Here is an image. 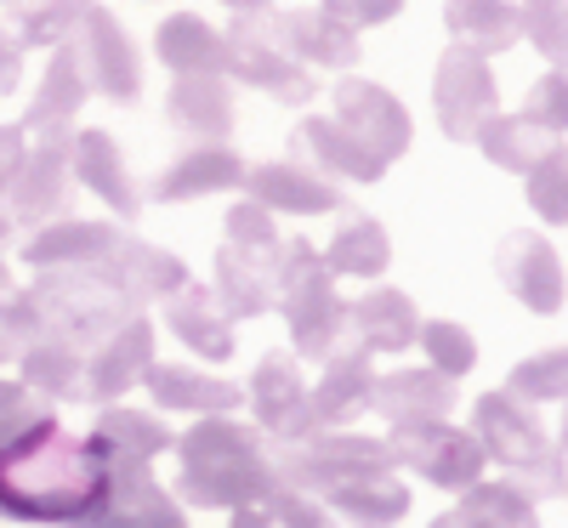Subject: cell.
I'll return each mask as SVG.
<instances>
[{"label": "cell", "mask_w": 568, "mask_h": 528, "mask_svg": "<svg viewBox=\"0 0 568 528\" xmlns=\"http://www.w3.org/2000/svg\"><path fill=\"white\" fill-rule=\"evenodd\" d=\"M329 120H336L364 154H375L382 165L404 160L409 154V109L393 98L387 85H375V80H342L336 85V98H329Z\"/></svg>", "instance_id": "9c48e42d"}, {"label": "cell", "mask_w": 568, "mask_h": 528, "mask_svg": "<svg viewBox=\"0 0 568 528\" xmlns=\"http://www.w3.org/2000/svg\"><path fill=\"white\" fill-rule=\"evenodd\" d=\"M69 149H74V125H34L29 160H23L12 194H7L12 222H58L69 211V194H74Z\"/></svg>", "instance_id": "ba28073f"}, {"label": "cell", "mask_w": 568, "mask_h": 528, "mask_svg": "<svg viewBox=\"0 0 568 528\" xmlns=\"http://www.w3.org/2000/svg\"><path fill=\"white\" fill-rule=\"evenodd\" d=\"M369 387H375V369H369V353H364V347L329 358V364H324V380H318V387H307L313 426H318V431H336V426H347L353 415H364V409H369Z\"/></svg>", "instance_id": "4316f807"}, {"label": "cell", "mask_w": 568, "mask_h": 528, "mask_svg": "<svg viewBox=\"0 0 568 528\" xmlns=\"http://www.w3.org/2000/svg\"><path fill=\"white\" fill-rule=\"evenodd\" d=\"M245 187V160L227 149V142H194L187 154H176L149 194L160 205H182V200H211V194H233Z\"/></svg>", "instance_id": "e0dca14e"}, {"label": "cell", "mask_w": 568, "mask_h": 528, "mask_svg": "<svg viewBox=\"0 0 568 528\" xmlns=\"http://www.w3.org/2000/svg\"><path fill=\"white\" fill-rule=\"evenodd\" d=\"M506 393L529 398V404H562L568 398V347H546L511 369Z\"/></svg>", "instance_id": "ab89813d"}, {"label": "cell", "mask_w": 568, "mask_h": 528, "mask_svg": "<svg viewBox=\"0 0 568 528\" xmlns=\"http://www.w3.org/2000/svg\"><path fill=\"white\" fill-rule=\"evenodd\" d=\"M23 160H29V131L23 125H0V200L12 194Z\"/></svg>", "instance_id": "f6af8a7d"}, {"label": "cell", "mask_w": 568, "mask_h": 528, "mask_svg": "<svg viewBox=\"0 0 568 528\" xmlns=\"http://www.w3.org/2000/svg\"><path fill=\"white\" fill-rule=\"evenodd\" d=\"M387 262H393L387 227L375 222L369 211H347V222L336 227V238H329V251H324V267L347 273V278H382Z\"/></svg>", "instance_id": "e575fe53"}, {"label": "cell", "mask_w": 568, "mask_h": 528, "mask_svg": "<svg viewBox=\"0 0 568 528\" xmlns=\"http://www.w3.org/2000/svg\"><path fill=\"white\" fill-rule=\"evenodd\" d=\"M324 506L353 528H393L409 517V489L398 484V471H375V477H353V484L329 489Z\"/></svg>", "instance_id": "f546056e"}, {"label": "cell", "mask_w": 568, "mask_h": 528, "mask_svg": "<svg viewBox=\"0 0 568 528\" xmlns=\"http://www.w3.org/2000/svg\"><path fill=\"white\" fill-rule=\"evenodd\" d=\"M557 142H562V136H551L546 125H535V120H524V114H489L484 131H478L484 160L500 165V171H517V176H529V171L557 149Z\"/></svg>", "instance_id": "836d02e7"}, {"label": "cell", "mask_w": 568, "mask_h": 528, "mask_svg": "<svg viewBox=\"0 0 568 528\" xmlns=\"http://www.w3.org/2000/svg\"><path fill=\"white\" fill-rule=\"evenodd\" d=\"M318 12L342 29H375V23H393L404 12V0H318Z\"/></svg>", "instance_id": "ee69618b"}, {"label": "cell", "mask_w": 568, "mask_h": 528, "mask_svg": "<svg viewBox=\"0 0 568 528\" xmlns=\"http://www.w3.org/2000/svg\"><path fill=\"white\" fill-rule=\"evenodd\" d=\"M245 200L262 205V211H284V216H329V211H342L336 182H324L302 160L245 165Z\"/></svg>", "instance_id": "2e32d148"}, {"label": "cell", "mask_w": 568, "mask_h": 528, "mask_svg": "<svg viewBox=\"0 0 568 528\" xmlns=\"http://www.w3.org/2000/svg\"><path fill=\"white\" fill-rule=\"evenodd\" d=\"M18 85H23V45L7 23H0V98H12Z\"/></svg>", "instance_id": "bcb514c9"}, {"label": "cell", "mask_w": 568, "mask_h": 528, "mask_svg": "<svg viewBox=\"0 0 568 528\" xmlns=\"http://www.w3.org/2000/svg\"><path fill=\"white\" fill-rule=\"evenodd\" d=\"M149 364H154V324L149 318H125L109 342L85 358V393L98 404H114L149 375Z\"/></svg>", "instance_id": "d6986e66"}, {"label": "cell", "mask_w": 568, "mask_h": 528, "mask_svg": "<svg viewBox=\"0 0 568 528\" xmlns=\"http://www.w3.org/2000/svg\"><path fill=\"white\" fill-rule=\"evenodd\" d=\"M182 460L176 477V495H187L194 506H262L278 484V466L267 449V431L245 426V420H227V415H205L200 426H187L182 438L171 444Z\"/></svg>", "instance_id": "6da1fadb"}, {"label": "cell", "mask_w": 568, "mask_h": 528, "mask_svg": "<svg viewBox=\"0 0 568 528\" xmlns=\"http://www.w3.org/2000/svg\"><path fill=\"white\" fill-rule=\"evenodd\" d=\"M495 273H500L506 291L529 313H540V318H551L562 307V296H568V278H562V262L551 251V238L535 233V227H517V233L500 238L495 245Z\"/></svg>", "instance_id": "4fadbf2b"}, {"label": "cell", "mask_w": 568, "mask_h": 528, "mask_svg": "<svg viewBox=\"0 0 568 528\" xmlns=\"http://www.w3.org/2000/svg\"><path fill=\"white\" fill-rule=\"evenodd\" d=\"M149 393L154 404L165 409H200V415H227L233 404H245V393L233 387V380L222 375H200V369H187V364H149Z\"/></svg>", "instance_id": "4dcf8cb0"}, {"label": "cell", "mask_w": 568, "mask_h": 528, "mask_svg": "<svg viewBox=\"0 0 568 528\" xmlns=\"http://www.w3.org/2000/svg\"><path fill=\"white\" fill-rule=\"evenodd\" d=\"M222 7H227V12H267L273 0H222Z\"/></svg>", "instance_id": "681fc988"}, {"label": "cell", "mask_w": 568, "mask_h": 528, "mask_svg": "<svg viewBox=\"0 0 568 528\" xmlns=\"http://www.w3.org/2000/svg\"><path fill=\"white\" fill-rule=\"evenodd\" d=\"M278 29H284V45L296 52L302 69H353L364 58V45L353 29L342 23H329L318 7H296V12H278Z\"/></svg>", "instance_id": "83f0119b"}, {"label": "cell", "mask_w": 568, "mask_h": 528, "mask_svg": "<svg viewBox=\"0 0 568 528\" xmlns=\"http://www.w3.org/2000/svg\"><path fill=\"white\" fill-rule=\"evenodd\" d=\"M120 227L114 222H74V216H58L45 222L34 238H23V262L29 267H103L114 251H120Z\"/></svg>", "instance_id": "7402d4cb"}, {"label": "cell", "mask_w": 568, "mask_h": 528, "mask_svg": "<svg viewBox=\"0 0 568 528\" xmlns=\"http://www.w3.org/2000/svg\"><path fill=\"white\" fill-rule=\"evenodd\" d=\"M245 404L256 409V426L278 444H307L313 438V404H307V380H302V358L296 353H262L251 387H245Z\"/></svg>", "instance_id": "30bf717a"}, {"label": "cell", "mask_w": 568, "mask_h": 528, "mask_svg": "<svg viewBox=\"0 0 568 528\" xmlns=\"http://www.w3.org/2000/svg\"><path fill=\"white\" fill-rule=\"evenodd\" d=\"M562 404H568V398H562ZM557 449L568 455V409H562V438H557Z\"/></svg>", "instance_id": "816d5d0a"}, {"label": "cell", "mask_w": 568, "mask_h": 528, "mask_svg": "<svg viewBox=\"0 0 568 528\" xmlns=\"http://www.w3.org/2000/svg\"><path fill=\"white\" fill-rule=\"evenodd\" d=\"M0 489L7 506L34 517H80L103 489V471L85 444L63 438L58 426H34L0 455Z\"/></svg>", "instance_id": "7a4b0ae2"}, {"label": "cell", "mask_w": 568, "mask_h": 528, "mask_svg": "<svg viewBox=\"0 0 568 528\" xmlns=\"http://www.w3.org/2000/svg\"><path fill=\"white\" fill-rule=\"evenodd\" d=\"M460 404V380L438 375L433 364L420 369H393L375 375L369 387V409L382 415L387 426H415V420H449V409Z\"/></svg>", "instance_id": "9a60e30c"}, {"label": "cell", "mask_w": 568, "mask_h": 528, "mask_svg": "<svg viewBox=\"0 0 568 528\" xmlns=\"http://www.w3.org/2000/svg\"><path fill=\"white\" fill-rule=\"evenodd\" d=\"M415 342L426 347V364H433L438 375H449V380H460V375H471V369H478V342L466 335V324H449V318H426Z\"/></svg>", "instance_id": "f35d334b"}, {"label": "cell", "mask_w": 568, "mask_h": 528, "mask_svg": "<svg viewBox=\"0 0 568 528\" xmlns=\"http://www.w3.org/2000/svg\"><path fill=\"white\" fill-rule=\"evenodd\" d=\"M0 7H12V0H0Z\"/></svg>", "instance_id": "db71d44e"}, {"label": "cell", "mask_w": 568, "mask_h": 528, "mask_svg": "<svg viewBox=\"0 0 568 528\" xmlns=\"http://www.w3.org/2000/svg\"><path fill=\"white\" fill-rule=\"evenodd\" d=\"M69 165H74V182H85L91 194H98L120 222H136V211H142V187L131 182L125 154H120V142H114L109 131H91V125L80 131V125H74Z\"/></svg>", "instance_id": "ac0fdd59"}, {"label": "cell", "mask_w": 568, "mask_h": 528, "mask_svg": "<svg viewBox=\"0 0 568 528\" xmlns=\"http://www.w3.org/2000/svg\"><path fill=\"white\" fill-rule=\"evenodd\" d=\"M12 227H18V222H12V211H7V200H0V238H7Z\"/></svg>", "instance_id": "f907efd6"}, {"label": "cell", "mask_w": 568, "mask_h": 528, "mask_svg": "<svg viewBox=\"0 0 568 528\" xmlns=\"http://www.w3.org/2000/svg\"><path fill=\"white\" fill-rule=\"evenodd\" d=\"M165 324L194 358H233V313L216 302V291L187 278L165 296Z\"/></svg>", "instance_id": "cb8c5ba5"}, {"label": "cell", "mask_w": 568, "mask_h": 528, "mask_svg": "<svg viewBox=\"0 0 568 528\" xmlns=\"http://www.w3.org/2000/svg\"><path fill=\"white\" fill-rule=\"evenodd\" d=\"M529 205L540 222H568V142H557V149L529 171Z\"/></svg>", "instance_id": "b9f144b4"}, {"label": "cell", "mask_w": 568, "mask_h": 528, "mask_svg": "<svg viewBox=\"0 0 568 528\" xmlns=\"http://www.w3.org/2000/svg\"><path fill=\"white\" fill-rule=\"evenodd\" d=\"M227 528H273V522H267V511H262V506H240Z\"/></svg>", "instance_id": "7dc6e473"}, {"label": "cell", "mask_w": 568, "mask_h": 528, "mask_svg": "<svg viewBox=\"0 0 568 528\" xmlns=\"http://www.w3.org/2000/svg\"><path fill=\"white\" fill-rule=\"evenodd\" d=\"M433 528H478V522H471V517H466V511L455 506V511H444V517H433Z\"/></svg>", "instance_id": "c3c4849f"}, {"label": "cell", "mask_w": 568, "mask_h": 528, "mask_svg": "<svg viewBox=\"0 0 568 528\" xmlns=\"http://www.w3.org/2000/svg\"><path fill=\"white\" fill-rule=\"evenodd\" d=\"M165 120L194 142H227V131H233V85H227V74H171Z\"/></svg>", "instance_id": "ffe728a7"}, {"label": "cell", "mask_w": 568, "mask_h": 528, "mask_svg": "<svg viewBox=\"0 0 568 528\" xmlns=\"http://www.w3.org/2000/svg\"><path fill=\"white\" fill-rule=\"evenodd\" d=\"M460 511L478 522V528H540L535 495L517 489V484H484V477H478V484L466 489Z\"/></svg>", "instance_id": "8d00e7d4"}, {"label": "cell", "mask_w": 568, "mask_h": 528, "mask_svg": "<svg viewBox=\"0 0 568 528\" xmlns=\"http://www.w3.org/2000/svg\"><path fill=\"white\" fill-rule=\"evenodd\" d=\"M171 426L160 415H142V409H103L98 431L85 438L98 471H120V466H149L160 449H171Z\"/></svg>", "instance_id": "603a6c76"}, {"label": "cell", "mask_w": 568, "mask_h": 528, "mask_svg": "<svg viewBox=\"0 0 568 528\" xmlns=\"http://www.w3.org/2000/svg\"><path fill=\"white\" fill-rule=\"evenodd\" d=\"M291 160H302V165L318 171L324 182H329V176H347V182H382V176H387V165L375 160V154H364L329 114H307V120L296 125Z\"/></svg>", "instance_id": "44dd1931"}, {"label": "cell", "mask_w": 568, "mask_h": 528, "mask_svg": "<svg viewBox=\"0 0 568 528\" xmlns=\"http://www.w3.org/2000/svg\"><path fill=\"white\" fill-rule=\"evenodd\" d=\"M85 98H91V80H85V63H80V45L63 40V45H52V63H45V74H40V91H34V103L23 114V131H34V125H74Z\"/></svg>", "instance_id": "f1b7e54d"}, {"label": "cell", "mask_w": 568, "mask_h": 528, "mask_svg": "<svg viewBox=\"0 0 568 528\" xmlns=\"http://www.w3.org/2000/svg\"><path fill=\"white\" fill-rule=\"evenodd\" d=\"M444 29L455 34V45H466L478 58L511 52V40L524 34L511 0H444Z\"/></svg>", "instance_id": "1f68e13d"}, {"label": "cell", "mask_w": 568, "mask_h": 528, "mask_svg": "<svg viewBox=\"0 0 568 528\" xmlns=\"http://www.w3.org/2000/svg\"><path fill=\"white\" fill-rule=\"evenodd\" d=\"M284 324H291V353L296 358H342L353 353V318L347 302L336 296V273L324 267V251H313L307 238H284L278 251V302Z\"/></svg>", "instance_id": "3957f363"}, {"label": "cell", "mask_w": 568, "mask_h": 528, "mask_svg": "<svg viewBox=\"0 0 568 528\" xmlns=\"http://www.w3.org/2000/svg\"><path fill=\"white\" fill-rule=\"evenodd\" d=\"M262 511H267V522L273 528H342V517L329 511L318 495H307V489H296V484H273V495L262 500Z\"/></svg>", "instance_id": "60d3db41"}, {"label": "cell", "mask_w": 568, "mask_h": 528, "mask_svg": "<svg viewBox=\"0 0 568 528\" xmlns=\"http://www.w3.org/2000/svg\"><path fill=\"white\" fill-rule=\"evenodd\" d=\"M222 222H227V233L216 251V302L233 318H262L278 302V251H284L273 211L240 200Z\"/></svg>", "instance_id": "277c9868"}, {"label": "cell", "mask_w": 568, "mask_h": 528, "mask_svg": "<svg viewBox=\"0 0 568 528\" xmlns=\"http://www.w3.org/2000/svg\"><path fill=\"white\" fill-rule=\"evenodd\" d=\"M471 438L484 444L489 460H500L511 471L517 489L529 495H557V444L546 438V426L535 415L529 398L517 393H484L478 409H471Z\"/></svg>", "instance_id": "5b68a950"}, {"label": "cell", "mask_w": 568, "mask_h": 528, "mask_svg": "<svg viewBox=\"0 0 568 528\" xmlns=\"http://www.w3.org/2000/svg\"><path fill=\"white\" fill-rule=\"evenodd\" d=\"M74 45H80V63H85V80L98 98L131 109L142 98V52L136 40L125 34V23L109 12V7H91L85 23L74 29Z\"/></svg>", "instance_id": "8fae6325"}, {"label": "cell", "mask_w": 568, "mask_h": 528, "mask_svg": "<svg viewBox=\"0 0 568 528\" xmlns=\"http://www.w3.org/2000/svg\"><path fill=\"white\" fill-rule=\"evenodd\" d=\"M85 528H187L176 500L149 477V466H120L103 471V489L80 511Z\"/></svg>", "instance_id": "5bb4252c"}, {"label": "cell", "mask_w": 568, "mask_h": 528, "mask_svg": "<svg viewBox=\"0 0 568 528\" xmlns=\"http://www.w3.org/2000/svg\"><path fill=\"white\" fill-rule=\"evenodd\" d=\"M98 7V0H12L7 12V29L18 34V45H63L74 40V29L85 23V12Z\"/></svg>", "instance_id": "d590c367"}, {"label": "cell", "mask_w": 568, "mask_h": 528, "mask_svg": "<svg viewBox=\"0 0 568 528\" xmlns=\"http://www.w3.org/2000/svg\"><path fill=\"white\" fill-rule=\"evenodd\" d=\"M524 120L546 125L551 136L568 131V69H546L535 85H529V98H524Z\"/></svg>", "instance_id": "7bdbcfd3"}, {"label": "cell", "mask_w": 568, "mask_h": 528, "mask_svg": "<svg viewBox=\"0 0 568 528\" xmlns=\"http://www.w3.org/2000/svg\"><path fill=\"white\" fill-rule=\"evenodd\" d=\"M433 109H438V125H444L449 142H478L484 120L500 114V109H495V74H489V58L466 52V45H449V52L438 58Z\"/></svg>", "instance_id": "7c38bea8"}, {"label": "cell", "mask_w": 568, "mask_h": 528, "mask_svg": "<svg viewBox=\"0 0 568 528\" xmlns=\"http://www.w3.org/2000/svg\"><path fill=\"white\" fill-rule=\"evenodd\" d=\"M347 318H353V342L364 353H409L415 335H420L415 302L404 291H393V284H382V291L347 302Z\"/></svg>", "instance_id": "484cf974"}, {"label": "cell", "mask_w": 568, "mask_h": 528, "mask_svg": "<svg viewBox=\"0 0 568 528\" xmlns=\"http://www.w3.org/2000/svg\"><path fill=\"white\" fill-rule=\"evenodd\" d=\"M103 273H109V284L131 302V307H142V302H165L171 291H182L187 284V267L171 256V251H160V245H142V238H120V251L103 262Z\"/></svg>", "instance_id": "d4e9b609"}, {"label": "cell", "mask_w": 568, "mask_h": 528, "mask_svg": "<svg viewBox=\"0 0 568 528\" xmlns=\"http://www.w3.org/2000/svg\"><path fill=\"white\" fill-rule=\"evenodd\" d=\"M517 29L551 69H568V0H524Z\"/></svg>", "instance_id": "74e56055"}, {"label": "cell", "mask_w": 568, "mask_h": 528, "mask_svg": "<svg viewBox=\"0 0 568 528\" xmlns=\"http://www.w3.org/2000/svg\"><path fill=\"white\" fill-rule=\"evenodd\" d=\"M0 296H7V262H0Z\"/></svg>", "instance_id": "f5cc1de1"}, {"label": "cell", "mask_w": 568, "mask_h": 528, "mask_svg": "<svg viewBox=\"0 0 568 528\" xmlns=\"http://www.w3.org/2000/svg\"><path fill=\"white\" fill-rule=\"evenodd\" d=\"M154 58L171 74H222V34L200 12H171L154 29Z\"/></svg>", "instance_id": "d6a6232c"}, {"label": "cell", "mask_w": 568, "mask_h": 528, "mask_svg": "<svg viewBox=\"0 0 568 528\" xmlns=\"http://www.w3.org/2000/svg\"><path fill=\"white\" fill-rule=\"evenodd\" d=\"M222 74L240 80V85H256L267 91L273 103H313L318 91V74L296 63V52L284 45V29H278V12H233L227 34H222Z\"/></svg>", "instance_id": "8992f818"}, {"label": "cell", "mask_w": 568, "mask_h": 528, "mask_svg": "<svg viewBox=\"0 0 568 528\" xmlns=\"http://www.w3.org/2000/svg\"><path fill=\"white\" fill-rule=\"evenodd\" d=\"M393 466L415 471L420 484H438V489H471L484 477L489 455L484 444L471 438L466 426H449V420H415V426H393Z\"/></svg>", "instance_id": "52a82bcc"}]
</instances>
